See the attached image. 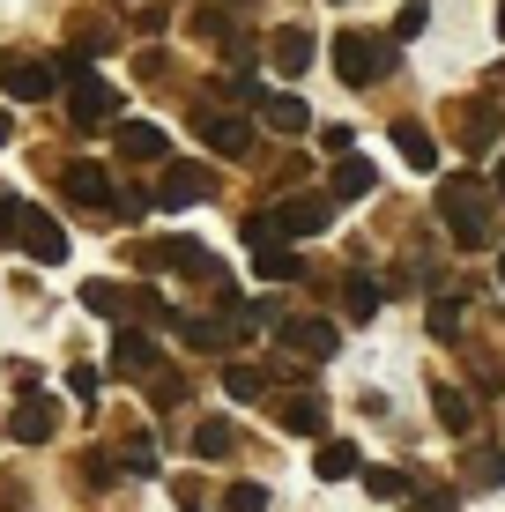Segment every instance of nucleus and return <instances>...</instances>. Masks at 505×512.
<instances>
[{
  "label": "nucleus",
  "instance_id": "obj_8",
  "mask_svg": "<svg viewBox=\"0 0 505 512\" xmlns=\"http://www.w3.org/2000/svg\"><path fill=\"white\" fill-rule=\"evenodd\" d=\"M216 193V171L208 164H164V179H156V208H194Z\"/></svg>",
  "mask_w": 505,
  "mask_h": 512
},
{
  "label": "nucleus",
  "instance_id": "obj_13",
  "mask_svg": "<svg viewBox=\"0 0 505 512\" xmlns=\"http://www.w3.org/2000/svg\"><path fill=\"white\" fill-rule=\"evenodd\" d=\"M52 82H60V75H52L45 60H0V90H8V97H23V104L52 97Z\"/></svg>",
  "mask_w": 505,
  "mask_h": 512
},
{
  "label": "nucleus",
  "instance_id": "obj_25",
  "mask_svg": "<svg viewBox=\"0 0 505 512\" xmlns=\"http://www.w3.org/2000/svg\"><path fill=\"white\" fill-rule=\"evenodd\" d=\"M431 401H439V423H446V431H454V438H468V431H476V401H468L461 386H439V394H431Z\"/></svg>",
  "mask_w": 505,
  "mask_h": 512
},
{
  "label": "nucleus",
  "instance_id": "obj_41",
  "mask_svg": "<svg viewBox=\"0 0 505 512\" xmlns=\"http://www.w3.org/2000/svg\"><path fill=\"white\" fill-rule=\"evenodd\" d=\"M498 282H505V253H498Z\"/></svg>",
  "mask_w": 505,
  "mask_h": 512
},
{
  "label": "nucleus",
  "instance_id": "obj_15",
  "mask_svg": "<svg viewBox=\"0 0 505 512\" xmlns=\"http://www.w3.org/2000/svg\"><path fill=\"white\" fill-rule=\"evenodd\" d=\"M60 186H67V201H82V208H112V193H119L104 164H67Z\"/></svg>",
  "mask_w": 505,
  "mask_h": 512
},
{
  "label": "nucleus",
  "instance_id": "obj_33",
  "mask_svg": "<svg viewBox=\"0 0 505 512\" xmlns=\"http://www.w3.org/2000/svg\"><path fill=\"white\" fill-rule=\"evenodd\" d=\"M223 512H268V490L260 483H231L223 490Z\"/></svg>",
  "mask_w": 505,
  "mask_h": 512
},
{
  "label": "nucleus",
  "instance_id": "obj_40",
  "mask_svg": "<svg viewBox=\"0 0 505 512\" xmlns=\"http://www.w3.org/2000/svg\"><path fill=\"white\" fill-rule=\"evenodd\" d=\"M8 134H15V127H8V112H0V141H8Z\"/></svg>",
  "mask_w": 505,
  "mask_h": 512
},
{
  "label": "nucleus",
  "instance_id": "obj_1",
  "mask_svg": "<svg viewBox=\"0 0 505 512\" xmlns=\"http://www.w3.org/2000/svg\"><path fill=\"white\" fill-rule=\"evenodd\" d=\"M491 216H498L491 179H476V171H454V179H439V223H446V238H454L461 253L491 245Z\"/></svg>",
  "mask_w": 505,
  "mask_h": 512
},
{
  "label": "nucleus",
  "instance_id": "obj_14",
  "mask_svg": "<svg viewBox=\"0 0 505 512\" xmlns=\"http://www.w3.org/2000/svg\"><path fill=\"white\" fill-rule=\"evenodd\" d=\"M372 186H379V171L364 164L357 149H350V156H335V171H327V201H335V208H342V201H364Z\"/></svg>",
  "mask_w": 505,
  "mask_h": 512
},
{
  "label": "nucleus",
  "instance_id": "obj_24",
  "mask_svg": "<svg viewBox=\"0 0 505 512\" xmlns=\"http://www.w3.org/2000/svg\"><path fill=\"white\" fill-rule=\"evenodd\" d=\"M194 453H201V461H223V453H238V423H223V416L194 423Z\"/></svg>",
  "mask_w": 505,
  "mask_h": 512
},
{
  "label": "nucleus",
  "instance_id": "obj_12",
  "mask_svg": "<svg viewBox=\"0 0 505 512\" xmlns=\"http://www.w3.org/2000/svg\"><path fill=\"white\" fill-rule=\"evenodd\" d=\"M156 364H164V357H156L149 327H119V334H112V372H127V379H149Z\"/></svg>",
  "mask_w": 505,
  "mask_h": 512
},
{
  "label": "nucleus",
  "instance_id": "obj_10",
  "mask_svg": "<svg viewBox=\"0 0 505 512\" xmlns=\"http://www.w3.org/2000/svg\"><path fill=\"white\" fill-rule=\"evenodd\" d=\"M52 431H60V409H52L45 394H23L8 409V438H15V446H45Z\"/></svg>",
  "mask_w": 505,
  "mask_h": 512
},
{
  "label": "nucleus",
  "instance_id": "obj_3",
  "mask_svg": "<svg viewBox=\"0 0 505 512\" xmlns=\"http://www.w3.org/2000/svg\"><path fill=\"white\" fill-rule=\"evenodd\" d=\"M394 38H379V30H342L335 38V75L350 82V90H372V82H387L394 75Z\"/></svg>",
  "mask_w": 505,
  "mask_h": 512
},
{
  "label": "nucleus",
  "instance_id": "obj_19",
  "mask_svg": "<svg viewBox=\"0 0 505 512\" xmlns=\"http://www.w3.org/2000/svg\"><path fill=\"white\" fill-rule=\"evenodd\" d=\"M394 149H402L409 171H431V164H439V141H431L424 119H394Z\"/></svg>",
  "mask_w": 505,
  "mask_h": 512
},
{
  "label": "nucleus",
  "instance_id": "obj_39",
  "mask_svg": "<svg viewBox=\"0 0 505 512\" xmlns=\"http://www.w3.org/2000/svg\"><path fill=\"white\" fill-rule=\"evenodd\" d=\"M171 498H179L186 512H201V483H194V475H179V483H171Z\"/></svg>",
  "mask_w": 505,
  "mask_h": 512
},
{
  "label": "nucleus",
  "instance_id": "obj_38",
  "mask_svg": "<svg viewBox=\"0 0 505 512\" xmlns=\"http://www.w3.org/2000/svg\"><path fill=\"white\" fill-rule=\"evenodd\" d=\"M186 30H194V38H223V8H201Z\"/></svg>",
  "mask_w": 505,
  "mask_h": 512
},
{
  "label": "nucleus",
  "instance_id": "obj_22",
  "mask_svg": "<svg viewBox=\"0 0 505 512\" xmlns=\"http://www.w3.org/2000/svg\"><path fill=\"white\" fill-rule=\"evenodd\" d=\"M498 134H505V119L491 112V104H468V112H461V149H468V156H483Z\"/></svg>",
  "mask_w": 505,
  "mask_h": 512
},
{
  "label": "nucleus",
  "instance_id": "obj_26",
  "mask_svg": "<svg viewBox=\"0 0 505 512\" xmlns=\"http://www.w3.org/2000/svg\"><path fill=\"white\" fill-rule=\"evenodd\" d=\"M342 312H350V320H372L379 312V282L372 275H342Z\"/></svg>",
  "mask_w": 505,
  "mask_h": 512
},
{
  "label": "nucleus",
  "instance_id": "obj_21",
  "mask_svg": "<svg viewBox=\"0 0 505 512\" xmlns=\"http://www.w3.org/2000/svg\"><path fill=\"white\" fill-rule=\"evenodd\" d=\"M312 475H320V483H350V475H357V446H350V438H320Z\"/></svg>",
  "mask_w": 505,
  "mask_h": 512
},
{
  "label": "nucleus",
  "instance_id": "obj_17",
  "mask_svg": "<svg viewBox=\"0 0 505 512\" xmlns=\"http://www.w3.org/2000/svg\"><path fill=\"white\" fill-rule=\"evenodd\" d=\"M23 253H30V260H45V268H60V260H67V231L45 216V208H30V223H23Z\"/></svg>",
  "mask_w": 505,
  "mask_h": 512
},
{
  "label": "nucleus",
  "instance_id": "obj_23",
  "mask_svg": "<svg viewBox=\"0 0 505 512\" xmlns=\"http://www.w3.org/2000/svg\"><path fill=\"white\" fill-rule=\"evenodd\" d=\"M164 327L179 334L186 349H223V320H201V312H171Z\"/></svg>",
  "mask_w": 505,
  "mask_h": 512
},
{
  "label": "nucleus",
  "instance_id": "obj_28",
  "mask_svg": "<svg viewBox=\"0 0 505 512\" xmlns=\"http://www.w3.org/2000/svg\"><path fill=\"white\" fill-rule=\"evenodd\" d=\"M223 394L231 401H260L268 394V372H260V364H223Z\"/></svg>",
  "mask_w": 505,
  "mask_h": 512
},
{
  "label": "nucleus",
  "instance_id": "obj_34",
  "mask_svg": "<svg viewBox=\"0 0 505 512\" xmlns=\"http://www.w3.org/2000/svg\"><path fill=\"white\" fill-rule=\"evenodd\" d=\"M424 23H431V0H402V15H394V38H416Z\"/></svg>",
  "mask_w": 505,
  "mask_h": 512
},
{
  "label": "nucleus",
  "instance_id": "obj_37",
  "mask_svg": "<svg viewBox=\"0 0 505 512\" xmlns=\"http://www.w3.org/2000/svg\"><path fill=\"white\" fill-rule=\"evenodd\" d=\"M0 512H30V498H23V483H15V475H0Z\"/></svg>",
  "mask_w": 505,
  "mask_h": 512
},
{
  "label": "nucleus",
  "instance_id": "obj_7",
  "mask_svg": "<svg viewBox=\"0 0 505 512\" xmlns=\"http://www.w3.org/2000/svg\"><path fill=\"white\" fill-rule=\"evenodd\" d=\"M112 149L127 156V164H171V134L156 127V119H119V127H112Z\"/></svg>",
  "mask_w": 505,
  "mask_h": 512
},
{
  "label": "nucleus",
  "instance_id": "obj_29",
  "mask_svg": "<svg viewBox=\"0 0 505 512\" xmlns=\"http://www.w3.org/2000/svg\"><path fill=\"white\" fill-rule=\"evenodd\" d=\"M253 268H260V282H298V253L290 245H260Z\"/></svg>",
  "mask_w": 505,
  "mask_h": 512
},
{
  "label": "nucleus",
  "instance_id": "obj_31",
  "mask_svg": "<svg viewBox=\"0 0 505 512\" xmlns=\"http://www.w3.org/2000/svg\"><path fill=\"white\" fill-rule=\"evenodd\" d=\"M23 223H30V201L0 193V245H23Z\"/></svg>",
  "mask_w": 505,
  "mask_h": 512
},
{
  "label": "nucleus",
  "instance_id": "obj_32",
  "mask_svg": "<svg viewBox=\"0 0 505 512\" xmlns=\"http://www.w3.org/2000/svg\"><path fill=\"white\" fill-rule=\"evenodd\" d=\"M431 334H439V342L461 334V297H431Z\"/></svg>",
  "mask_w": 505,
  "mask_h": 512
},
{
  "label": "nucleus",
  "instance_id": "obj_9",
  "mask_svg": "<svg viewBox=\"0 0 505 512\" xmlns=\"http://www.w3.org/2000/svg\"><path fill=\"white\" fill-rule=\"evenodd\" d=\"M194 127H201V141H208L216 156H246V149H253V119H238V112H216V104H201Z\"/></svg>",
  "mask_w": 505,
  "mask_h": 512
},
{
  "label": "nucleus",
  "instance_id": "obj_35",
  "mask_svg": "<svg viewBox=\"0 0 505 512\" xmlns=\"http://www.w3.org/2000/svg\"><path fill=\"white\" fill-rule=\"evenodd\" d=\"M416 512H461V490H424V498H416Z\"/></svg>",
  "mask_w": 505,
  "mask_h": 512
},
{
  "label": "nucleus",
  "instance_id": "obj_4",
  "mask_svg": "<svg viewBox=\"0 0 505 512\" xmlns=\"http://www.w3.org/2000/svg\"><path fill=\"white\" fill-rule=\"evenodd\" d=\"M119 104H127V97H119L112 82H97L90 67L67 75V119H75L82 134H90V127H119Z\"/></svg>",
  "mask_w": 505,
  "mask_h": 512
},
{
  "label": "nucleus",
  "instance_id": "obj_30",
  "mask_svg": "<svg viewBox=\"0 0 505 512\" xmlns=\"http://www.w3.org/2000/svg\"><path fill=\"white\" fill-rule=\"evenodd\" d=\"M364 490H372V498H409L416 483H409L402 468H364Z\"/></svg>",
  "mask_w": 505,
  "mask_h": 512
},
{
  "label": "nucleus",
  "instance_id": "obj_11",
  "mask_svg": "<svg viewBox=\"0 0 505 512\" xmlns=\"http://www.w3.org/2000/svg\"><path fill=\"white\" fill-rule=\"evenodd\" d=\"M268 416L283 423L290 438H320V431H327V401H320V394H275Z\"/></svg>",
  "mask_w": 505,
  "mask_h": 512
},
{
  "label": "nucleus",
  "instance_id": "obj_5",
  "mask_svg": "<svg viewBox=\"0 0 505 512\" xmlns=\"http://www.w3.org/2000/svg\"><path fill=\"white\" fill-rule=\"evenodd\" d=\"M275 342H283L290 357H305V364H327L342 349V327L335 320H290L283 312V320H275Z\"/></svg>",
  "mask_w": 505,
  "mask_h": 512
},
{
  "label": "nucleus",
  "instance_id": "obj_6",
  "mask_svg": "<svg viewBox=\"0 0 505 512\" xmlns=\"http://www.w3.org/2000/svg\"><path fill=\"white\" fill-rule=\"evenodd\" d=\"M275 216V231L283 238H320L327 223H335V201H327V193H290L283 208H268Z\"/></svg>",
  "mask_w": 505,
  "mask_h": 512
},
{
  "label": "nucleus",
  "instance_id": "obj_27",
  "mask_svg": "<svg viewBox=\"0 0 505 512\" xmlns=\"http://www.w3.org/2000/svg\"><path fill=\"white\" fill-rule=\"evenodd\" d=\"M142 386H149V409H156V416H164V409H179V401H186V379L171 372V364H156V372H149Z\"/></svg>",
  "mask_w": 505,
  "mask_h": 512
},
{
  "label": "nucleus",
  "instance_id": "obj_16",
  "mask_svg": "<svg viewBox=\"0 0 505 512\" xmlns=\"http://www.w3.org/2000/svg\"><path fill=\"white\" fill-rule=\"evenodd\" d=\"M268 67H275V75H305V67H312V30H298V23H290V30H275V38H268Z\"/></svg>",
  "mask_w": 505,
  "mask_h": 512
},
{
  "label": "nucleus",
  "instance_id": "obj_20",
  "mask_svg": "<svg viewBox=\"0 0 505 512\" xmlns=\"http://www.w3.org/2000/svg\"><path fill=\"white\" fill-rule=\"evenodd\" d=\"M498 483H505V453H498V446H468L461 490H498Z\"/></svg>",
  "mask_w": 505,
  "mask_h": 512
},
{
  "label": "nucleus",
  "instance_id": "obj_18",
  "mask_svg": "<svg viewBox=\"0 0 505 512\" xmlns=\"http://www.w3.org/2000/svg\"><path fill=\"white\" fill-rule=\"evenodd\" d=\"M253 104H260V119H268L275 134H305V127H312V104L290 97V90H260Z\"/></svg>",
  "mask_w": 505,
  "mask_h": 512
},
{
  "label": "nucleus",
  "instance_id": "obj_36",
  "mask_svg": "<svg viewBox=\"0 0 505 512\" xmlns=\"http://www.w3.org/2000/svg\"><path fill=\"white\" fill-rule=\"evenodd\" d=\"M119 461H127V475H156V453L142 446V438H134V446H127V453H119Z\"/></svg>",
  "mask_w": 505,
  "mask_h": 512
},
{
  "label": "nucleus",
  "instance_id": "obj_2",
  "mask_svg": "<svg viewBox=\"0 0 505 512\" xmlns=\"http://www.w3.org/2000/svg\"><path fill=\"white\" fill-rule=\"evenodd\" d=\"M82 312L119 320V327H164L171 320V305L156 290H127V282H82Z\"/></svg>",
  "mask_w": 505,
  "mask_h": 512
}]
</instances>
